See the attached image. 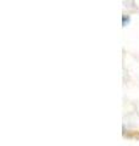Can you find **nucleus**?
Masks as SVG:
<instances>
[{
  "instance_id": "1",
  "label": "nucleus",
  "mask_w": 139,
  "mask_h": 146,
  "mask_svg": "<svg viewBox=\"0 0 139 146\" xmlns=\"http://www.w3.org/2000/svg\"><path fill=\"white\" fill-rule=\"evenodd\" d=\"M129 22V16H123V20H122V25L123 26H127Z\"/></svg>"
}]
</instances>
